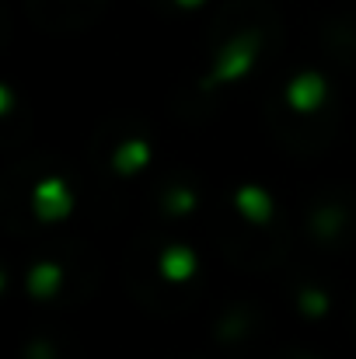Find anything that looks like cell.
Returning a JSON list of instances; mask_svg holds the SVG:
<instances>
[{"instance_id":"ba28073f","label":"cell","mask_w":356,"mask_h":359,"mask_svg":"<svg viewBox=\"0 0 356 359\" xmlns=\"http://www.w3.org/2000/svg\"><path fill=\"white\" fill-rule=\"evenodd\" d=\"M290 359H325V356H315V353H297V356H290Z\"/></svg>"},{"instance_id":"3957f363","label":"cell","mask_w":356,"mask_h":359,"mask_svg":"<svg viewBox=\"0 0 356 359\" xmlns=\"http://www.w3.org/2000/svg\"><path fill=\"white\" fill-rule=\"evenodd\" d=\"M21 276V297L28 304H53L67 293L70 286V269L63 265V258L56 255H35L25 262V269H14V272H0V283Z\"/></svg>"},{"instance_id":"6da1fadb","label":"cell","mask_w":356,"mask_h":359,"mask_svg":"<svg viewBox=\"0 0 356 359\" xmlns=\"http://www.w3.org/2000/svg\"><path fill=\"white\" fill-rule=\"evenodd\" d=\"M81 210V192L77 185L63 175V171H42L35 175L21 199L11 203V206H0V220L4 217H28L32 227H60L67 220H74ZM21 224V220H18ZM18 224H4V227H18Z\"/></svg>"},{"instance_id":"52a82bcc","label":"cell","mask_w":356,"mask_h":359,"mask_svg":"<svg viewBox=\"0 0 356 359\" xmlns=\"http://www.w3.org/2000/svg\"><path fill=\"white\" fill-rule=\"evenodd\" d=\"M171 4V11H178V14H199L210 0H168Z\"/></svg>"},{"instance_id":"7a4b0ae2","label":"cell","mask_w":356,"mask_h":359,"mask_svg":"<svg viewBox=\"0 0 356 359\" xmlns=\"http://www.w3.org/2000/svg\"><path fill=\"white\" fill-rule=\"evenodd\" d=\"M279 102L297 119L322 116L332 102V77L322 67H301L279 84Z\"/></svg>"},{"instance_id":"277c9868","label":"cell","mask_w":356,"mask_h":359,"mask_svg":"<svg viewBox=\"0 0 356 359\" xmlns=\"http://www.w3.org/2000/svg\"><path fill=\"white\" fill-rule=\"evenodd\" d=\"M203 272V255L192 241L171 238L164 244H157L154 251V279L171 286V290H182V286H192Z\"/></svg>"},{"instance_id":"8992f818","label":"cell","mask_w":356,"mask_h":359,"mask_svg":"<svg viewBox=\"0 0 356 359\" xmlns=\"http://www.w3.org/2000/svg\"><path fill=\"white\" fill-rule=\"evenodd\" d=\"M231 213L244 227L262 231V227H272L276 224L279 199H276V192L265 182H241V185H235V192H231Z\"/></svg>"},{"instance_id":"5b68a950","label":"cell","mask_w":356,"mask_h":359,"mask_svg":"<svg viewBox=\"0 0 356 359\" xmlns=\"http://www.w3.org/2000/svg\"><path fill=\"white\" fill-rule=\"evenodd\" d=\"M157 157V147L143 133H122L116 143L109 147V175L119 182H136L140 175L150 171Z\"/></svg>"}]
</instances>
